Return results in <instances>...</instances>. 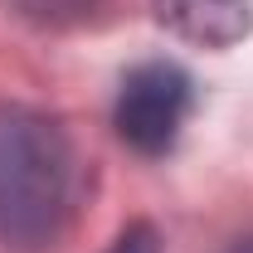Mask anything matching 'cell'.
<instances>
[{"instance_id": "5", "label": "cell", "mask_w": 253, "mask_h": 253, "mask_svg": "<svg viewBox=\"0 0 253 253\" xmlns=\"http://www.w3.org/2000/svg\"><path fill=\"white\" fill-rule=\"evenodd\" d=\"M229 253H253V239H244V244H234Z\"/></svg>"}, {"instance_id": "2", "label": "cell", "mask_w": 253, "mask_h": 253, "mask_svg": "<svg viewBox=\"0 0 253 253\" xmlns=\"http://www.w3.org/2000/svg\"><path fill=\"white\" fill-rule=\"evenodd\" d=\"M190 107H195V83L180 63H136L122 78V93H117V136H122L131 151L141 156H166L180 131L190 122Z\"/></svg>"}, {"instance_id": "1", "label": "cell", "mask_w": 253, "mask_h": 253, "mask_svg": "<svg viewBox=\"0 0 253 253\" xmlns=\"http://www.w3.org/2000/svg\"><path fill=\"white\" fill-rule=\"evenodd\" d=\"M73 146L39 107H0V234L15 249L59 239L73 210Z\"/></svg>"}, {"instance_id": "4", "label": "cell", "mask_w": 253, "mask_h": 253, "mask_svg": "<svg viewBox=\"0 0 253 253\" xmlns=\"http://www.w3.org/2000/svg\"><path fill=\"white\" fill-rule=\"evenodd\" d=\"M107 253H161V234L151 229V224H131V229L117 234V244H112Z\"/></svg>"}, {"instance_id": "3", "label": "cell", "mask_w": 253, "mask_h": 253, "mask_svg": "<svg viewBox=\"0 0 253 253\" xmlns=\"http://www.w3.org/2000/svg\"><path fill=\"white\" fill-rule=\"evenodd\" d=\"M161 25L200 49H229L253 34V0H156Z\"/></svg>"}]
</instances>
